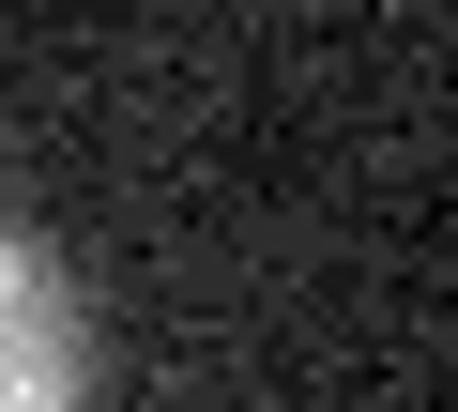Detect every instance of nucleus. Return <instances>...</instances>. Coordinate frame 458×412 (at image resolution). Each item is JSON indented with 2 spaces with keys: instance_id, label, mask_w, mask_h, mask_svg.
<instances>
[{
  "instance_id": "nucleus-1",
  "label": "nucleus",
  "mask_w": 458,
  "mask_h": 412,
  "mask_svg": "<svg viewBox=\"0 0 458 412\" xmlns=\"http://www.w3.org/2000/svg\"><path fill=\"white\" fill-rule=\"evenodd\" d=\"M92 397V321H77V275L0 214V412H77Z\"/></svg>"
}]
</instances>
